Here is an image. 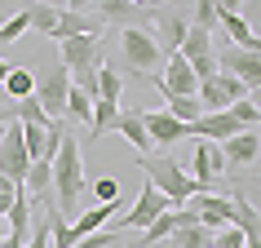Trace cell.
Wrapping results in <instances>:
<instances>
[{
    "mask_svg": "<svg viewBox=\"0 0 261 248\" xmlns=\"http://www.w3.org/2000/svg\"><path fill=\"white\" fill-rule=\"evenodd\" d=\"M84 195V160H80V138H67L58 142V155H54V200H58V213L67 217V213H75V204H80Z\"/></svg>",
    "mask_w": 261,
    "mask_h": 248,
    "instance_id": "6da1fadb",
    "label": "cell"
},
{
    "mask_svg": "<svg viewBox=\"0 0 261 248\" xmlns=\"http://www.w3.org/2000/svg\"><path fill=\"white\" fill-rule=\"evenodd\" d=\"M138 164H142V173H146V182H151V186L164 195L173 208H181L186 200H195V195H204V186H199V182H195L177 160H168V155H160V160L146 155V160H138Z\"/></svg>",
    "mask_w": 261,
    "mask_h": 248,
    "instance_id": "7a4b0ae2",
    "label": "cell"
},
{
    "mask_svg": "<svg viewBox=\"0 0 261 248\" xmlns=\"http://www.w3.org/2000/svg\"><path fill=\"white\" fill-rule=\"evenodd\" d=\"M120 49H124V67H133L138 76H151V67L164 62L155 36H151V31H142V27H120Z\"/></svg>",
    "mask_w": 261,
    "mask_h": 248,
    "instance_id": "3957f363",
    "label": "cell"
},
{
    "mask_svg": "<svg viewBox=\"0 0 261 248\" xmlns=\"http://www.w3.org/2000/svg\"><path fill=\"white\" fill-rule=\"evenodd\" d=\"M27 168H31V155H27V142H22V124L9 115L5 120V138H0V173L22 186L27 182Z\"/></svg>",
    "mask_w": 261,
    "mask_h": 248,
    "instance_id": "277c9868",
    "label": "cell"
},
{
    "mask_svg": "<svg viewBox=\"0 0 261 248\" xmlns=\"http://www.w3.org/2000/svg\"><path fill=\"white\" fill-rule=\"evenodd\" d=\"M67 93H71V71L62 67V62H54V67L36 80V102L44 107L49 120H58V115H67Z\"/></svg>",
    "mask_w": 261,
    "mask_h": 248,
    "instance_id": "5b68a950",
    "label": "cell"
},
{
    "mask_svg": "<svg viewBox=\"0 0 261 248\" xmlns=\"http://www.w3.org/2000/svg\"><path fill=\"white\" fill-rule=\"evenodd\" d=\"M199 107H204V115H217V111H230L234 102H244L248 97V89L239 80H234V76H226V71H217V76H213V80H204L199 84Z\"/></svg>",
    "mask_w": 261,
    "mask_h": 248,
    "instance_id": "8992f818",
    "label": "cell"
},
{
    "mask_svg": "<svg viewBox=\"0 0 261 248\" xmlns=\"http://www.w3.org/2000/svg\"><path fill=\"white\" fill-rule=\"evenodd\" d=\"M217 67L226 76H234L244 89H261V49H234V44H226L217 54Z\"/></svg>",
    "mask_w": 261,
    "mask_h": 248,
    "instance_id": "52a82bcc",
    "label": "cell"
},
{
    "mask_svg": "<svg viewBox=\"0 0 261 248\" xmlns=\"http://www.w3.org/2000/svg\"><path fill=\"white\" fill-rule=\"evenodd\" d=\"M75 36H102L97 18L84 14V5H58V27H54V36H49V40L67 44V40H75Z\"/></svg>",
    "mask_w": 261,
    "mask_h": 248,
    "instance_id": "ba28073f",
    "label": "cell"
},
{
    "mask_svg": "<svg viewBox=\"0 0 261 248\" xmlns=\"http://www.w3.org/2000/svg\"><path fill=\"white\" fill-rule=\"evenodd\" d=\"M186 204L199 213V226H208V231H226V226H234V204H230V195H195V200H186Z\"/></svg>",
    "mask_w": 261,
    "mask_h": 248,
    "instance_id": "9c48e42d",
    "label": "cell"
},
{
    "mask_svg": "<svg viewBox=\"0 0 261 248\" xmlns=\"http://www.w3.org/2000/svg\"><path fill=\"white\" fill-rule=\"evenodd\" d=\"M168 208H173V204H168L164 195L155 191L151 182H142V195H138V204H133V208H128V213L120 217V231H128V226L146 231V226H151V221L160 217V213H168Z\"/></svg>",
    "mask_w": 261,
    "mask_h": 248,
    "instance_id": "30bf717a",
    "label": "cell"
},
{
    "mask_svg": "<svg viewBox=\"0 0 261 248\" xmlns=\"http://www.w3.org/2000/svg\"><path fill=\"white\" fill-rule=\"evenodd\" d=\"M186 173H191V178L208 191V186H213V182H217L221 173H226L221 146H217V142H199V146H195V160H191V168H186Z\"/></svg>",
    "mask_w": 261,
    "mask_h": 248,
    "instance_id": "8fae6325",
    "label": "cell"
},
{
    "mask_svg": "<svg viewBox=\"0 0 261 248\" xmlns=\"http://www.w3.org/2000/svg\"><path fill=\"white\" fill-rule=\"evenodd\" d=\"M234 133H244L239 124H234L230 111H217V115H204V120H195L186 129V138H199V142H230Z\"/></svg>",
    "mask_w": 261,
    "mask_h": 248,
    "instance_id": "7c38bea8",
    "label": "cell"
},
{
    "mask_svg": "<svg viewBox=\"0 0 261 248\" xmlns=\"http://www.w3.org/2000/svg\"><path fill=\"white\" fill-rule=\"evenodd\" d=\"M142 124H146V138L155 146H177L186 138V124H177L168 111H142Z\"/></svg>",
    "mask_w": 261,
    "mask_h": 248,
    "instance_id": "4fadbf2b",
    "label": "cell"
},
{
    "mask_svg": "<svg viewBox=\"0 0 261 248\" xmlns=\"http://www.w3.org/2000/svg\"><path fill=\"white\" fill-rule=\"evenodd\" d=\"M257 155H261V129H257V133H234L230 142H221V160H226V168H248Z\"/></svg>",
    "mask_w": 261,
    "mask_h": 248,
    "instance_id": "5bb4252c",
    "label": "cell"
},
{
    "mask_svg": "<svg viewBox=\"0 0 261 248\" xmlns=\"http://www.w3.org/2000/svg\"><path fill=\"white\" fill-rule=\"evenodd\" d=\"M115 129H120V138L138 151V160H146V155L155 151V142L146 138V124H142V111H120V120H115Z\"/></svg>",
    "mask_w": 261,
    "mask_h": 248,
    "instance_id": "9a60e30c",
    "label": "cell"
},
{
    "mask_svg": "<svg viewBox=\"0 0 261 248\" xmlns=\"http://www.w3.org/2000/svg\"><path fill=\"white\" fill-rule=\"evenodd\" d=\"M155 31H160V36H155V44H160V54H177L181 49V40H186V31H191V22H186V18L181 14H160L155 18Z\"/></svg>",
    "mask_w": 261,
    "mask_h": 248,
    "instance_id": "2e32d148",
    "label": "cell"
},
{
    "mask_svg": "<svg viewBox=\"0 0 261 248\" xmlns=\"http://www.w3.org/2000/svg\"><path fill=\"white\" fill-rule=\"evenodd\" d=\"M115 120H120V107L97 97V102H93V120H89V138H80V142H84V146H97V142L115 129Z\"/></svg>",
    "mask_w": 261,
    "mask_h": 248,
    "instance_id": "e0dca14e",
    "label": "cell"
},
{
    "mask_svg": "<svg viewBox=\"0 0 261 248\" xmlns=\"http://www.w3.org/2000/svg\"><path fill=\"white\" fill-rule=\"evenodd\" d=\"M181 58H186V62H208V58H217V49H213V36H208V31H199V27H191L186 31V40H181V49H177Z\"/></svg>",
    "mask_w": 261,
    "mask_h": 248,
    "instance_id": "ac0fdd59",
    "label": "cell"
},
{
    "mask_svg": "<svg viewBox=\"0 0 261 248\" xmlns=\"http://www.w3.org/2000/svg\"><path fill=\"white\" fill-rule=\"evenodd\" d=\"M173 248H213V231L199 226V221H186L173 231Z\"/></svg>",
    "mask_w": 261,
    "mask_h": 248,
    "instance_id": "d6986e66",
    "label": "cell"
},
{
    "mask_svg": "<svg viewBox=\"0 0 261 248\" xmlns=\"http://www.w3.org/2000/svg\"><path fill=\"white\" fill-rule=\"evenodd\" d=\"M120 93H124L120 71H115V67H107V58H102V67H97V97H102V102H115V107H120Z\"/></svg>",
    "mask_w": 261,
    "mask_h": 248,
    "instance_id": "ffe728a7",
    "label": "cell"
},
{
    "mask_svg": "<svg viewBox=\"0 0 261 248\" xmlns=\"http://www.w3.org/2000/svg\"><path fill=\"white\" fill-rule=\"evenodd\" d=\"M164 102H168L164 111H168L177 124H186V129H191L195 120H204V107H199V97H164Z\"/></svg>",
    "mask_w": 261,
    "mask_h": 248,
    "instance_id": "44dd1931",
    "label": "cell"
},
{
    "mask_svg": "<svg viewBox=\"0 0 261 248\" xmlns=\"http://www.w3.org/2000/svg\"><path fill=\"white\" fill-rule=\"evenodd\" d=\"M5 93H9V102L36 97V76H31L27 67H14V71H9V80H5Z\"/></svg>",
    "mask_w": 261,
    "mask_h": 248,
    "instance_id": "7402d4cb",
    "label": "cell"
},
{
    "mask_svg": "<svg viewBox=\"0 0 261 248\" xmlns=\"http://www.w3.org/2000/svg\"><path fill=\"white\" fill-rule=\"evenodd\" d=\"M67 115L75 124H89V120H93V102H89L84 89H75V84H71V93H67Z\"/></svg>",
    "mask_w": 261,
    "mask_h": 248,
    "instance_id": "603a6c76",
    "label": "cell"
},
{
    "mask_svg": "<svg viewBox=\"0 0 261 248\" xmlns=\"http://www.w3.org/2000/svg\"><path fill=\"white\" fill-rule=\"evenodd\" d=\"M97 18H107V22H124V18L138 14V5H128V0H107V5H93Z\"/></svg>",
    "mask_w": 261,
    "mask_h": 248,
    "instance_id": "cb8c5ba5",
    "label": "cell"
},
{
    "mask_svg": "<svg viewBox=\"0 0 261 248\" xmlns=\"http://www.w3.org/2000/svg\"><path fill=\"white\" fill-rule=\"evenodd\" d=\"M27 27H31V9H22V14H14V18H5V27H0V44H14Z\"/></svg>",
    "mask_w": 261,
    "mask_h": 248,
    "instance_id": "d4e9b609",
    "label": "cell"
},
{
    "mask_svg": "<svg viewBox=\"0 0 261 248\" xmlns=\"http://www.w3.org/2000/svg\"><path fill=\"white\" fill-rule=\"evenodd\" d=\"M31 27L44 31V36H54V27H58V5H36V9H31Z\"/></svg>",
    "mask_w": 261,
    "mask_h": 248,
    "instance_id": "484cf974",
    "label": "cell"
},
{
    "mask_svg": "<svg viewBox=\"0 0 261 248\" xmlns=\"http://www.w3.org/2000/svg\"><path fill=\"white\" fill-rule=\"evenodd\" d=\"M93 200L97 204H120V178H93Z\"/></svg>",
    "mask_w": 261,
    "mask_h": 248,
    "instance_id": "4316f807",
    "label": "cell"
},
{
    "mask_svg": "<svg viewBox=\"0 0 261 248\" xmlns=\"http://www.w3.org/2000/svg\"><path fill=\"white\" fill-rule=\"evenodd\" d=\"M18 195H22V186H14V182L0 173V217H9V213H14V200H18Z\"/></svg>",
    "mask_w": 261,
    "mask_h": 248,
    "instance_id": "83f0119b",
    "label": "cell"
},
{
    "mask_svg": "<svg viewBox=\"0 0 261 248\" xmlns=\"http://www.w3.org/2000/svg\"><path fill=\"white\" fill-rule=\"evenodd\" d=\"M195 27L213 36V27H217V5H195Z\"/></svg>",
    "mask_w": 261,
    "mask_h": 248,
    "instance_id": "f1b7e54d",
    "label": "cell"
},
{
    "mask_svg": "<svg viewBox=\"0 0 261 248\" xmlns=\"http://www.w3.org/2000/svg\"><path fill=\"white\" fill-rule=\"evenodd\" d=\"M111 244H120V235L115 231H97V235H84L75 248H111Z\"/></svg>",
    "mask_w": 261,
    "mask_h": 248,
    "instance_id": "f546056e",
    "label": "cell"
},
{
    "mask_svg": "<svg viewBox=\"0 0 261 248\" xmlns=\"http://www.w3.org/2000/svg\"><path fill=\"white\" fill-rule=\"evenodd\" d=\"M248 102L257 107V115H261V89H248Z\"/></svg>",
    "mask_w": 261,
    "mask_h": 248,
    "instance_id": "4dcf8cb0",
    "label": "cell"
},
{
    "mask_svg": "<svg viewBox=\"0 0 261 248\" xmlns=\"http://www.w3.org/2000/svg\"><path fill=\"white\" fill-rule=\"evenodd\" d=\"M9 71H14V67H9V62H5V58H0V84L9 80Z\"/></svg>",
    "mask_w": 261,
    "mask_h": 248,
    "instance_id": "1f68e13d",
    "label": "cell"
},
{
    "mask_svg": "<svg viewBox=\"0 0 261 248\" xmlns=\"http://www.w3.org/2000/svg\"><path fill=\"white\" fill-rule=\"evenodd\" d=\"M9 239V217H0V244Z\"/></svg>",
    "mask_w": 261,
    "mask_h": 248,
    "instance_id": "d6a6232c",
    "label": "cell"
},
{
    "mask_svg": "<svg viewBox=\"0 0 261 248\" xmlns=\"http://www.w3.org/2000/svg\"><path fill=\"white\" fill-rule=\"evenodd\" d=\"M0 248H27V244H22V239H14V235H9V239H5V244H0Z\"/></svg>",
    "mask_w": 261,
    "mask_h": 248,
    "instance_id": "836d02e7",
    "label": "cell"
},
{
    "mask_svg": "<svg viewBox=\"0 0 261 248\" xmlns=\"http://www.w3.org/2000/svg\"><path fill=\"white\" fill-rule=\"evenodd\" d=\"M0 138H5V124H0Z\"/></svg>",
    "mask_w": 261,
    "mask_h": 248,
    "instance_id": "e575fe53",
    "label": "cell"
},
{
    "mask_svg": "<svg viewBox=\"0 0 261 248\" xmlns=\"http://www.w3.org/2000/svg\"><path fill=\"white\" fill-rule=\"evenodd\" d=\"M0 27H5V14H0Z\"/></svg>",
    "mask_w": 261,
    "mask_h": 248,
    "instance_id": "d590c367",
    "label": "cell"
},
{
    "mask_svg": "<svg viewBox=\"0 0 261 248\" xmlns=\"http://www.w3.org/2000/svg\"><path fill=\"white\" fill-rule=\"evenodd\" d=\"M111 248H120V244H111Z\"/></svg>",
    "mask_w": 261,
    "mask_h": 248,
    "instance_id": "8d00e7d4",
    "label": "cell"
},
{
    "mask_svg": "<svg viewBox=\"0 0 261 248\" xmlns=\"http://www.w3.org/2000/svg\"><path fill=\"white\" fill-rule=\"evenodd\" d=\"M257 49H261V40H257Z\"/></svg>",
    "mask_w": 261,
    "mask_h": 248,
    "instance_id": "74e56055",
    "label": "cell"
},
{
    "mask_svg": "<svg viewBox=\"0 0 261 248\" xmlns=\"http://www.w3.org/2000/svg\"><path fill=\"white\" fill-rule=\"evenodd\" d=\"M257 40H261V36H257Z\"/></svg>",
    "mask_w": 261,
    "mask_h": 248,
    "instance_id": "f35d334b",
    "label": "cell"
}]
</instances>
